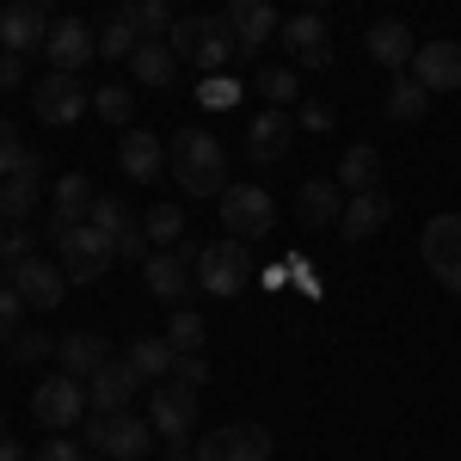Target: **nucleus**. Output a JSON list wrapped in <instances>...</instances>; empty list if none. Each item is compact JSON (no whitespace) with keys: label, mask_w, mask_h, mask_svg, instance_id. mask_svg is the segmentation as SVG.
Returning a JSON list of instances; mask_svg holds the SVG:
<instances>
[{"label":"nucleus","mask_w":461,"mask_h":461,"mask_svg":"<svg viewBox=\"0 0 461 461\" xmlns=\"http://www.w3.org/2000/svg\"><path fill=\"white\" fill-rule=\"evenodd\" d=\"M167 167H173V185L185 197H221L228 191V148L210 130H173Z\"/></svg>","instance_id":"1"},{"label":"nucleus","mask_w":461,"mask_h":461,"mask_svg":"<svg viewBox=\"0 0 461 461\" xmlns=\"http://www.w3.org/2000/svg\"><path fill=\"white\" fill-rule=\"evenodd\" d=\"M178 62H197L203 74H221L234 56H240V43H234V25H228V13L210 19V13H191V19H173V32H167Z\"/></svg>","instance_id":"2"},{"label":"nucleus","mask_w":461,"mask_h":461,"mask_svg":"<svg viewBox=\"0 0 461 461\" xmlns=\"http://www.w3.org/2000/svg\"><path fill=\"white\" fill-rule=\"evenodd\" d=\"M86 105H93V93H86V80L68 74V68H50L32 86V111H37V123H50V130H74V123L86 117Z\"/></svg>","instance_id":"3"},{"label":"nucleus","mask_w":461,"mask_h":461,"mask_svg":"<svg viewBox=\"0 0 461 461\" xmlns=\"http://www.w3.org/2000/svg\"><path fill=\"white\" fill-rule=\"evenodd\" d=\"M56 252H62V271H68V284H99V277L111 271V258H117L111 234H99L93 221H74L68 234H56Z\"/></svg>","instance_id":"4"},{"label":"nucleus","mask_w":461,"mask_h":461,"mask_svg":"<svg viewBox=\"0 0 461 461\" xmlns=\"http://www.w3.org/2000/svg\"><path fill=\"white\" fill-rule=\"evenodd\" d=\"M86 443L111 461H142L148 443H154V425L136 419V412H99V419L86 425Z\"/></svg>","instance_id":"5"},{"label":"nucleus","mask_w":461,"mask_h":461,"mask_svg":"<svg viewBox=\"0 0 461 461\" xmlns=\"http://www.w3.org/2000/svg\"><path fill=\"white\" fill-rule=\"evenodd\" d=\"M247 284H252L247 240H215V247H203V258H197V289H210V295H240Z\"/></svg>","instance_id":"6"},{"label":"nucleus","mask_w":461,"mask_h":461,"mask_svg":"<svg viewBox=\"0 0 461 461\" xmlns=\"http://www.w3.org/2000/svg\"><path fill=\"white\" fill-rule=\"evenodd\" d=\"M419 252H425L430 277L449 295H461V215H430L425 234H419Z\"/></svg>","instance_id":"7"},{"label":"nucleus","mask_w":461,"mask_h":461,"mask_svg":"<svg viewBox=\"0 0 461 461\" xmlns=\"http://www.w3.org/2000/svg\"><path fill=\"white\" fill-rule=\"evenodd\" d=\"M271 221H277V203H271L265 185H228V191H221V228H228L234 240L271 234Z\"/></svg>","instance_id":"8"},{"label":"nucleus","mask_w":461,"mask_h":461,"mask_svg":"<svg viewBox=\"0 0 461 461\" xmlns=\"http://www.w3.org/2000/svg\"><path fill=\"white\" fill-rule=\"evenodd\" d=\"M80 412H86V388H80L74 375H50V382H37L32 419L43 430H74V425H80Z\"/></svg>","instance_id":"9"},{"label":"nucleus","mask_w":461,"mask_h":461,"mask_svg":"<svg viewBox=\"0 0 461 461\" xmlns=\"http://www.w3.org/2000/svg\"><path fill=\"white\" fill-rule=\"evenodd\" d=\"M412 80L425 93H461V37H430V43H419Z\"/></svg>","instance_id":"10"},{"label":"nucleus","mask_w":461,"mask_h":461,"mask_svg":"<svg viewBox=\"0 0 461 461\" xmlns=\"http://www.w3.org/2000/svg\"><path fill=\"white\" fill-rule=\"evenodd\" d=\"M43 56H50V68L80 74L93 56H99V32H93L86 19H56V25H50V37H43Z\"/></svg>","instance_id":"11"},{"label":"nucleus","mask_w":461,"mask_h":461,"mask_svg":"<svg viewBox=\"0 0 461 461\" xmlns=\"http://www.w3.org/2000/svg\"><path fill=\"white\" fill-rule=\"evenodd\" d=\"M50 25H56V19H50L37 0H13V6H0V50H13V56H32V50H43Z\"/></svg>","instance_id":"12"},{"label":"nucleus","mask_w":461,"mask_h":461,"mask_svg":"<svg viewBox=\"0 0 461 461\" xmlns=\"http://www.w3.org/2000/svg\"><path fill=\"white\" fill-rule=\"evenodd\" d=\"M0 284L19 289L25 308H56V302L68 295V271H62V265H43V258H25V265H13Z\"/></svg>","instance_id":"13"},{"label":"nucleus","mask_w":461,"mask_h":461,"mask_svg":"<svg viewBox=\"0 0 461 461\" xmlns=\"http://www.w3.org/2000/svg\"><path fill=\"white\" fill-rule=\"evenodd\" d=\"M289 56H295V68H332V37H326V19L320 13H295L284 32H277Z\"/></svg>","instance_id":"14"},{"label":"nucleus","mask_w":461,"mask_h":461,"mask_svg":"<svg viewBox=\"0 0 461 461\" xmlns=\"http://www.w3.org/2000/svg\"><path fill=\"white\" fill-rule=\"evenodd\" d=\"M148 425L154 437H185V430L197 425V388H185V382H160L154 388V406H148Z\"/></svg>","instance_id":"15"},{"label":"nucleus","mask_w":461,"mask_h":461,"mask_svg":"<svg viewBox=\"0 0 461 461\" xmlns=\"http://www.w3.org/2000/svg\"><path fill=\"white\" fill-rule=\"evenodd\" d=\"M228 25H234L240 56H258L271 37L284 32V19H277V6H271V0H228Z\"/></svg>","instance_id":"16"},{"label":"nucleus","mask_w":461,"mask_h":461,"mask_svg":"<svg viewBox=\"0 0 461 461\" xmlns=\"http://www.w3.org/2000/svg\"><path fill=\"white\" fill-rule=\"evenodd\" d=\"M56 363H62V375H74V382L99 375V369L111 363L105 332H62V339H56Z\"/></svg>","instance_id":"17"},{"label":"nucleus","mask_w":461,"mask_h":461,"mask_svg":"<svg viewBox=\"0 0 461 461\" xmlns=\"http://www.w3.org/2000/svg\"><path fill=\"white\" fill-rule=\"evenodd\" d=\"M289 136H295V123H289L284 105H265L258 117L247 123V154L265 167V160H284L289 154Z\"/></svg>","instance_id":"18"},{"label":"nucleus","mask_w":461,"mask_h":461,"mask_svg":"<svg viewBox=\"0 0 461 461\" xmlns=\"http://www.w3.org/2000/svg\"><path fill=\"white\" fill-rule=\"evenodd\" d=\"M388 221H393V203L382 197V191H357V197H345L339 234H345V240H375Z\"/></svg>","instance_id":"19"},{"label":"nucleus","mask_w":461,"mask_h":461,"mask_svg":"<svg viewBox=\"0 0 461 461\" xmlns=\"http://www.w3.org/2000/svg\"><path fill=\"white\" fill-rule=\"evenodd\" d=\"M117 167L136 178V185H154V178L167 173V142L148 136V130H130V136L117 142Z\"/></svg>","instance_id":"20"},{"label":"nucleus","mask_w":461,"mask_h":461,"mask_svg":"<svg viewBox=\"0 0 461 461\" xmlns=\"http://www.w3.org/2000/svg\"><path fill=\"white\" fill-rule=\"evenodd\" d=\"M136 388H142V375L130 369V357H123V363H105L99 375H86V406H99V412H123Z\"/></svg>","instance_id":"21"},{"label":"nucleus","mask_w":461,"mask_h":461,"mask_svg":"<svg viewBox=\"0 0 461 461\" xmlns=\"http://www.w3.org/2000/svg\"><path fill=\"white\" fill-rule=\"evenodd\" d=\"M142 284L154 302H185V289H191V258L185 252H154L142 265Z\"/></svg>","instance_id":"22"},{"label":"nucleus","mask_w":461,"mask_h":461,"mask_svg":"<svg viewBox=\"0 0 461 461\" xmlns=\"http://www.w3.org/2000/svg\"><path fill=\"white\" fill-rule=\"evenodd\" d=\"M363 50H369V62H382V68H406L419 50H412V32L400 25V19H375L369 32H363Z\"/></svg>","instance_id":"23"},{"label":"nucleus","mask_w":461,"mask_h":461,"mask_svg":"<svg viewBox=\"0 0 461 461\" xmlns=\"http://www.w3.org/2000/svg\"><path fill=\"white\" fill-rule=\"evenodd\" d=\"M295 215H302L308 228L339 221V215H345V185H339V178H308V185L295 191Z\"/></svg>","instance_id":"24"},{"label":"nucleus","mask_w":461,"mask_h":461,"mask_svg":"<svg viewBox=\"0 0 461 461\" xmlns=\"http://www.w3.org/2000/svg\"><path fill=\"white\" fill-rule=\"evenodd\" d=\"M93 215V178L86 173H68L62 185H56V210H50V240L56 234H68L74 221H86Z\"/></svg>","instance_id":"25"},{"label":"nucleus","mask_w":461,"mask_h":461,"mask_svg":"<svg viewBox=\"0 0 461 461\" xmlns=\"http://www.w3.org/2000/svg\"><path fill=\"white\" fill-rule=\"evenodd\" d=\"M130 68H136L142 86H173L178 56H173V43H167V37H142V50L130 56Z\"/></svg>","instance_id":"26"},{"label":"nucleus","mask_w":461,"mask_h":461,"mask_svg":"<svg viewBox=\"0 0 461 461\" xmlns=\"http://www.w3.org/2000/svg\"><path fill=\"white\" fill-rule=\"evenodd\" d=\"M375 178H382V154H375V148L369 142H351L345 148V154H339V185H345V191H375Z\"/></svg>","instance_id":"27"},{"label":"nucleus","mask_w":461,"mask_h":461,"mask_svg":"<svg viewBox=\"0 0 461 461\" xmlns=\"http://www.w3.org/2000/svg\"><path fill=\"white\" fill-rule=\"evenodd\" d=\"M382 111H388L393 123H419V117L430 111V93L419 86V80L400 74V80H388V93H382Z\"/></svg>","instance_id":"28"},{"label":"nucleus","mask_w":461,"mask_h":461,"mask_svg":"<svg viewBox=\"0 0 461 461\" xmlns=\"http://www.w3.org/2000/svg\"><path fill=\"white\" fill-rule=\"evenodd\" d=\"M37 210V167L0 178V221H25Z\"/></svg>","instance_id":"29"},{"label":"nucleus","mask_w":461,"mask_h":461,"mask_svg":"<svg viewBox=\"0 0 461 461\" xmlns=\"http://www.w3.org/2000/svg\"><path fill=\"white\" fill-rule=\"evenodd\" d=\"M117 19H130L136 37H167L173 32V6H167V0H117Z\"/></svg>","instance_id":"30"},{"label":"nucleus","mask_w":461,"mask_h":461,"mask_svg":"<svg viewBox=\"0 0 461 461\" xmlns=\"http://www.w3.org/2000/svg\"><path fill=\"white\" fill-rule=\"evenodd\" d=\"M173 345H167V339H136V345H130V369H136V375H142V382H167V375H173Z\"/></svg>","instance_id":"31"},{"label":"nucleus","mask_w":461,"mask_h":461,"mask_svg":"<svg viewBox=\"0 0 461 461\" xmlns=\"http://www.w3.org/2000/svg\"><path fill=\"white\" fill-rule=\"evenodd\" d=\"M203 339H210L203 314H197V308H178V314H173V326H167V345H173V351L185 357V351H203Z\"/></svg>","instance_id":"32"},{"label":"nucleus","mask_w":461,"mask_h":461,"mask_svg":"<svg viewBox=\"0 0 461 461\" xmlns=\"http://www.w3.org/2000/svg\"><path fill=\"white\" fill-rule=\"evenodd\" d=\"M221 437H228L234 461H265V456H271V430H265V425H228Z\"/></svg>","instance_id":"33"},{"label":"nucleus","mask_w":461,"mask_h":461,"mask_svg":"<svg viewBox=\"0 0 461 461\" xmlns=\"http://www.w3.org/2000/svg\"><path fill=\"white\" fill-rule=\"evenodd\" d=\"M252 93H265V105H295L302 80H295V68H258V80H252Z\"/></svg>","instance_id":"34"},{"label":"nucleus","mask_w":461,"mask_h":461,"mask_svg":"<svg viewBox=\"0 0 461 461\" xmlns=\"http://www.w3.org/2000/svg\"><path fill=\"white\" fill-rule=\"evenodd\" d=\"M93 111H99L105 123H130V117H136V93L117 86V80H111V86H93Z\"/></svg>","instance_id":"35"},{"label":"nucleus","mask_w":461,"mask_h":461,"mask_svg":"<svg viewBox=\"0 0 461 461\" xmlns=\"http://www.w3.org/2000/svg\"><path fill=\"white\" fill-rule=\"evenodd\" d=\"M136 50H142V37H136L130 19H111L105 32H99V56H105V62H123V56H136Z\"/></svg>","instance_id":"36"},{"label":"nucleus","mask_w":461,"mask_h":461,"mask_svg":"<svg viewBox=\"0 0 461 461\" xmlns=\"http://www.w3.org/2000/svg\"><path fill=\"white\" fill-rule=\"evenodd\" d=\"M142 228H148V240H160V247H173L178 234H185V210H178V203H154Z\"/></svg>","instance_id":"37"},{"label":"nucleus","mask_w":461,"mask_h":461,"mask_svg":"<svg viewBox=\"0 0 461 461\" xmlns=\"http://www.w3.org/2000/svg\"><path fill=\"white\" fill-rule=\"evenodd\" d=\"M6 357H13V363H43V357H56V339H50V332H25V326H19V332L6 339Z\"/></svg>","instance_id":"38"},{"label":"nucleus","mask_w":461,"mask_h":461,"mask_svg":"<svg viewBox=\"0 0 461 461\" xmlns=\"http://www.w3.org/2000/svg\"><path fill=\"white\" fill-rule=\"evenodd\" d=\"M32 247H37V234L25 228V221H6V228H0V265H6V271H13V265H25Z\"/></svg>","instance_id":"39"},{"label":"nucleus","mask_w":461,"mask_h":461,"mask_svg":"<svg viewBox=\"0 0 461 461\" xmlns=\"http://www.w3.org/2000/svg\"><path fill=\"white\" fill-rule=\"evenodd\" d=\"M197 99H203L210 111L234 105V99H240V80H228V74H203V86H197Z\"/></svg>","instance_id":"40"},{"label":"nucleus","mask_w":461,"mask_h":461,"mask_svg":"<svg viewBox=\"0 0 461 461\" xmlns=\"http://www.w3.org/2000/svg\"><path fill=\"white\" fill-rule=\"evenodd\" d=\"M32 461H86V449L74 443L68 430H50V443H43V449H37Z\"/></svg>","instance_id":"41"},{"label":"nucleus","mask_w":461,"mask_h":461,"mask_svg":"<svg viewBox=\"0 0 461 461\" xmlns=\"http://www.w3.org/2000/svg\"><path fill=\"white\" fill-rule=\"evenodd\" d=\"M173 382H185V388H203V382H210V363H203L197 351L173 357Z\"/></svg>","instance_id":"42"},{"label":"nucleus","mask_w":461,"mask_h":461,"mask_svg":"<svg viewBox=\"0 0 461 461\" xmlns=\"http://www.w3.org/2000/svg\"><path fill=\"white\" fill-rule=\"evenodd\" d=\"M19 308H25V302H19V289L0 284V339H13V332H19Z\"/></svg>","instance_id":"43"},{"label":"nucleus","mask_w":461,"mask_h":461,"mask_svg":"<svg viewBox=\"0 0 461 461\" xmlns=\"http://www.w3.org/2000/svg\"><path fill=\"white\" fill-rule=\"evenodd\" d=\"M295 123H302V130H308V136H326V130H332V105H320V99H308V105H302V117H295Z\"/></svg>","instance_id":"44"},{"label":"nucleus","mask_w":461,"mask_h":461,"mask_svg":"<svg viewBox=\"0 0 461 461\" xmlns=\"http://www.w3.org/2000/svg\"><path fill=\"white\" fill-rule=\"evenodd\" d=\"M19 86H25V56L0 50V93H19Z\"/></svg>","instance_id":"45"},{"label":"nucleus","mask_w":461,"mask_h":461,"mask_svg":"<svg viewBox=\"0 0 461 461\" xmlns=\"http://www.w3.org/2000/svg\"><path fill=\"white\" fill-rule=\"evenodd\" d=\"M191 461H234V449H228V437H221V430H210V437H197Z\"/></svg>","instance_id":"46"},{"label":"nucleus","mask_w":461,"mask_h":461,"mask_svg":"<svg viewBox=\"0 0 461 461\" xmlns=\"http://www.w3.org/2000/svg\"><path fill=\"white\" fill-rule=\"evenodd\" d=\"M0 461H25V449H19L13 437H0Z\"/></svg>","instance_id":"47"},{"label":"nucleus","mask_w":461,"mask_h":461,"mask_svg":"<svg viewBox=\"0 0 461 461\" xmlns=\"http://www.w3.org/2000/svg\"><path fill=\"white\" fill-rule=\"evenodd\" d=\"M13 142H19V130H13V123L0 117V148H13Z\"/></svg>","instance_id":"48"},{"label":"nucleus","mask_w":461,"mask_h":461,"mask_svg":"<svg viewBox=\"0 0 461 461\" xmlns=\"http://www.w3.org/2000/svg\"><path fill=\"white\" fill-rule=\"evenodd\" d=\"M320 6H332V0H308V13H320Z\"/></svg>","instance_id":"49"},{"label":"nucleus","mask_w":461,"mask_h":461,"mask_svg":"<svg viewBox=\"0 0 461 461\" xmlns=\"http://www.w3.org/2000/svg\"><path fill=\"white\" fill-rule=\"evenodd\" d=\"M0 437H6V412H0Z\"/></svg>","instance_id":"50"}]
</instances>
